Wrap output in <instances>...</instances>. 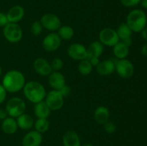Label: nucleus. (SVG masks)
<instances>
[{"instance_id": "nucleus-1", "label": "nucleus", "mask_w": 147, "mask_h": 146, "mask_svg": "<svg viewBox=\"0 0 147 146\" xmlns=\"http://www.w3.org/2000/svg\"><path fill=\"white\" fill-rule=\"evenodd\" d=\"M25 83V77L22 72L19 70H12L4 74L1 84L7 92L15 93L22 90Z\"/></svg>"}, {"instance_id": "nucleus-2", "label": "nucleus", "mask_w": 147, "mask_h": 146, "mask_svg": "<svg viewBox=\"0 0 147 146\" xmlns=\"http://www.w3.org/2000/svg\"><path fill=\"white\" fill-rule=\"evenodd\" d=\"M22 90L26 98L34 104L43 101L47 94L44 86L36 81H30L25 83Z\"/></svg>"}, {"instance_id": "nucleus-3", "label": "nucleus", "mask_w": 147, "mask_h": 146, "mask_svg": "<svg viewBox=\"0 0 147 146\" xmlns=\"http://www.w3.org/2000/svg\"><path fill=\"white\" fill-rule=\"evenodd\" d=\"M146 14L142 9L131 11L126 17V24L134 32H141L146 27Z\"/></svg>"}, {"instance_id": "nucleus-4", "label": "nucleus", "mask_w": 147, "mask_h": 146, "mask_svg": "<svg viewBox=\"0 0 147 146\" xmlns=\"http://www.w3.org/2000/svg\"><path fill=\"white\" fill-rule=\"evenodd\" d=\"M5 110L8 113L9 117L17 118L25 113L26 103L20 97H11L7 101Z\"/></svg>"}, {"instance_id": "nucleus-5", "label": "nucleus", "mask_w": 147, "mask_h": 146, "mask_svg": "<svg viewBox=\"0 0 147 146\" xmlns=\"http://www.w3.org/2000/svg\"><path fill=\"white\" fill-rule=\"evenodd\" d=\"M3 34L6 40L11 43L20 42L23 37V31L17 23H9L3 27Z\"/></svg>"}, {"instance_id": "nucleus-6", "label": "nucleus", "mask_w": 147, "mask_h": 146, "mask_svg": "<svg viewBox=\"0 0 147 146\" xmlns=\"http://www.w3.org/2000/svg\"><path fill=\"white\" fill-rule=\"evenodd\" d=\"M115 66V71H116L121 78H130L134 73V66L133 63L127 59L116 60Z\"/></svg>"}, {"instance_id": "nucleus-7", "label": "nucleus", "mask_w": 147, "mask_h": 146, "mask_svg": "<svg viewBox=\"0 0 147 146\" xmlns=\"http://www.w3.org/2000/svg\"><path fill=\"white\" fill-rule=\"evenodd\" d=\"M98 38L99 42L103 46L108 47H113L120 41L116 30L110 27L103 29L99 33Z\"/></svg>"}, {"instance_id": "nucleus-8", "label": "nucleus", "mask_w": 147, "mask_h": 146, "mask_svg": "<svg viewBox=\"0 0 147 146\" xmlns=\"http://www.w3.org/2000/svg\"><path fill=\"white\" fill-rule=\"evenodd\" d=\"M64 97L58 90H52L46 94L45 102L51 110H59L64 104Z\"/></svg>"}, {"instance_id": "nucleus-9", "label": "nucleus", "mask_w": 147, "mask_h": 146, "mask_svg": "<svg viewBox=\"0 0 147 146\" xmlns=\"http://www.w3.org/2000/svg\"><path fill=\"white\" fill-rule=\"evenodd\" d=\"M40 21L41 22L43 28L53 32L57 31L61 27L60 19L56 14L52 13H47L44 14L41 17Z\"/></svg>"}, {"instance_id": "nucleus-10", "label": "nucleus", "mask_w": 147, "mask_h": 146, "mask_svg": "<svg viewBox=\"0 0 147 146\" xmlns=\"http://www.w3.org/2000/svg\"><path fill=\"white\" fill-rule=\"evenodd\" d=\"M62 40L58 34L55 32H52L45 37L42 42L43 49L47 52H55L60 47Z\"/></svg>"}, {"instance_id": "nucleus-11", "label": "nucleus", "mask_w": 147, "mask_h": 146, "mask_svg": "<svg viewBox=\"0 0 147 146\" xmlns=\"http://www.w3.org/2000/svg\"><path fill=\"white\" fill-rule=\"evenodd\" d=\"M67 54L73 60L81 61L87 58V49L80 43H73L69 46Z\"/></svg>"}, {"instance_id": "nucleus-12", "label": "nucleus", "mask_w": 147, "mask_h": 146, "mask_svg": "<svg viewBox=\"0 0 147 146\" xmlns=\"http://www.w3.org/2000/svg\"><path fill=\"white\" fill-rule=\"evenodd\" d=\"M42 142V133L34 130L28 132L23 137L22 144V146H40Z\"/></svg>"}, {"instance_id": "nucleus-13", "label": "nucleus", "mask_w": 147, "mask_h": 146, "mask_svg": "<svg viewBox=\"0 0 147 146\" xmlns=\"http://www.w3.org/2000/svg\"><path fill=\"white\" fill-rule=\"evenodd\" d=\"M33 67L37 73L42 76H49L53 72L50 64L43 58H37L33 62Z\"/></svg>"}, {"instance_id": "nucleus-14", "label": "nucleus", "mask_w": 147, "mask_h": 146, "mask_svg": "<svg viewBox=\"0 0 147 146\" xmlns=\"http://www.w3.org/2000/svg\"><path fill=\"white\" fill-rule=\"evenodd\" d=\"M48 83L55 90H60L65 85V78L59 71H53L48 76Z\"/></svg>"}, {"instance_id": "nucleus-15", "label": "nucleus", "mask_w": 147, "mask_h": 146, "mask_svg": "<svg viewBox=\"0 0 147 146\" xmlns=\"http://www.w3.org/2000/svg\"><path fill=\"white\" fill-rule=\"evenodd\" d=\"M115 62H116L113 60H106L100 62L96 66V71L100 75H110L115 71Z\"/></svg>"}, {"instance_id": "nucleus-16", "label": "nucleus", "mask_w": 147, "mask_h": 146, "mask_svg": "<svg viewBox=\"0 0 147 146\" xmlns=\"http://www.w3.org/2000/svg\"><path fill=\"white\" fill-rule=\"evenodd\" d=\"M24 13V9L22 6L15 5L11 7L6 14L9 22L18 23L23 19Z\"/></svg>"}, {"instance_id": "nucleus-17", "label": "nucleus", "mask_w": 147, "mask_h": 146, "mask_svg": "<svg viewBox=\"0 0 147 146\" xmlns=\"http://www.w3.org/2000/svg\"><path fill=\"white\" fill-rule=\"evenodd\" d=\"M64 146H80V139L77 133L73 130L66 132L63 137Z\"/></svg>"}, {"instance_id": "nucleus-18", "label": "nucleus", "mask_w": 147, "mask_h": 146, "mask_svg": "<svg viewBox=\"0 0 147 146\" xmlns=\"http://www.w3.org/2000/svg\"><path fill=\"white\" fill-rule=\"evenodd\" d=\"M110 112L105 106H99L94 112V119L97 123L104 125L109 120Z\"/></svg>"}, {"instance_id": "nucleus-19", "label": "nucleus", "mask_w": 147, "mask_h": 146, "mask_svg": "<svg viewBox=\"0 0 147 146\" xmlns=\"http://www.w3.org/2000/svg\"><path fill=\"white\" fill-rule=\"evenodd\" d=\"M86 49H87V58L86 59H90L91 57L99 58L103 53L104 46L99 41H95L90 43Z\"/></svg>"}, {"instance_id": "nucleus-20", "label": "nucleus", "mask_w": 147, "mask_h": 146, "mask_svg": "<svg viewBox=\"0 0 147 146\" xmlns=\"http://www.w3.org/2000/svg\"><path fill=\"white\" fill-rule=\"evenodd\" d=\"M18 127L22 130H30L34 126V120L30 115L27 113H23L16 119Z\"/></svg>"}, {"instance_id": "nucleus-21", "label": "nucleus", "mask_w": 147, "mask_h": 146, "mask_svg": "<svg viewBox=\"0 0 147 146\" xmlns=\"http://www.w3.org/2000/svg\"><path fill=\"white\" fill-rule=\"evenodd\" d=\"M1 129L3 132L7 135H11L15 133L18 129L16 118L11 117H7L2 120Z\"/></svg>"}, {"instance_id": "nucleus-22", "label": "nucleus", "mask_w": 147, "mask_h": 146, "mask_svg": "<svg viewBox=\"0 0 147 146\" xmlns=\"http://www.w3.org/2000/svg\"><path fill=\"white\" fill-rule=\"evenodd\" d=\"M34 113L37 118H48L51 110L49 108L45 100L36 103L34 107Z\"/></svg>"}, {"instance_id": "nucleus-23", "label": "nucleus", "mask_w": 147, "mask_h": 146, "mask_svg": "<svg viewBox=\"0 0 147 146\" xmlns=\"http://www.w3.org/2000/svg\"><path fill=\"white\" fill-rule=\"evenodd\" d=\"M113 52L114 56L118 60L126 59L129 54V47L127 45L119 41L116 45L113 46Z\"/></svg>"}, {"instance_id": "nucleus-24", "label": "nucleus", "mask_w": 147, "mask_h": 146, "mask_svg": "<svg viewBox=\"0 0 147 146\" xmlns=\"http://www.w3.org/2000/svg\"><path fill=\"white\" fill-rule=\"evenodd\" d=\"M57 34L61 40H70L73 37L75 34L73 27L68 25L61 26L57 30Z\"/></svg>"}, {"instance_id": "nucleus-25", "label": "nucleus", "mask_w": 147, "mask_h": 146, "mask_svg": "<svg viewBox=\"0 0 147 146\" xmlns=\"http://www.w3.org/2000/svg\"><path fill=\"white\" fill-rule=\"evenodd\" d=\"M116 33H117L118 36L119 37V40H124L126 39H129L131 37L132 32L130 28L129 27V26L126 24V23H122L118 27L117 30H116Z\"/></svg>"}, {"instance_id": "nucleus-26", "label": "nucleus", "mask_w": 147, "mask_h": 146, "mask_svg": "<svg viewBox=\"0 0 147 146\" xmlns=\"http://www.w3.org/2000/svg\"><path fill=\"white\" fill-rule=\"evenodd\" d=\"M93 67V66L92 65L88 59H85V60L80 61L78 67V70L82 75L87 76L92 72Z\"/></svg>"}, {"instance_id": "nucleus-27", "label": "nucleus", "mask_w": 147, "mask_h": 146, "mask_svg": "<svg viewBox=\"0 0 147 146\" xmlns=\"http://www.w3.org/2000/svg\"><path fill=\"white\" fill-rule=\"evenodd\" d=\"M34 130L40 133H44L48 130L50 123L47 118H37L34 123Z\"/></svg>"}, {"instance_id": "nucleus-28", "label": "nucleus", "mask_w": 147, "mask_h": 146, "mask_svg": "<svg viewBox=\"0 0 147 146\" xmlns=\"http://www.w3.org/2000/svg\"><path fill=\"white\" fill-rule=\"evenodd\" d=\"M43 27L40 21H35L32 24L30 31L34 36H39L42 32Z\"/></svg>"}, {"instance_id": "nucleus-29", "label": "nucleus", "mask_w": 147, "mask_h": 146, "mask_svg": "<svg viewBox=\"0 0 147 146\" xmlns=\"http://www.w3.org/2000/svg\"><path fill=\"white\" fill-rule=\"evenodd\" d=\"M53 71H60L63 67V62L60 58H55L52 60L50 63Z\"/></svg>"}, {"instance_id": "nucleus-30", "label": "nucleus", "mask_w": 147, "mask_h": 146, "mask_svg": "<svg viewBox=\"0 0 147 146\" xmlns=\"http://www.w3.org/2000/svg\"><path fill=\"white\" fill-rule=\"evenodd\" d=\"M104 130L106 133L108 134H112V133H115L116 130V126L112 122L108 121L107 123H105L104 125Z\"/></svg>"}, {"instance_id": "nucleus-31", "label": "nucleus", "mask_w": 147, "mask_h": 146, "mask_svg": "<svg viewBox=\"0 0 147 146\" xmlns=\"http://www.w3.org/2000/svg\"><path fill=\"white\" fill-rule=\"evenodd\" d=\"M141 2V0H121L122 5L126 7H132L136 6Z\"/></svg>"}, {"instance_id": "nucleus-32", "label": "nucleus", "mask_w": 147, "mask_h": 146, "mask_svg": "<svg viewBox=\"0 0 147 146\" xmlns=\"http://www.w3.org/2000/svg\"><path fill=\"white\" fill-rule=\"evenodd\" d=\"M58 91L60 92V93L62 94V95H63L65 98V97H68V96L70 95V92H71V89H70V87H69L68 85L65 84V85L63 88H61L60 90H58Z\"/></svg>"}, {"instance_id": "nucleus-33", "label": "nucleus", "mask_w": 147, "mask_h": 146, "mask_svg": "<svg viewBox=\"0 0 147 146\" xmlns=\"http://www.w3.org/2000/svg\"><path fill=\"white\" fill-rule=\"evenodd\" d=\"M7 90H5L3 85L0 84V104L3 103L7 97Z\"/></svg>"}, {"instance_id": "nucleus-34", "label": "nucleus", "mask_w": 147, "mask_h": 146, "mask_svg": "<svg viewBox=\"0 0 147 146\" xmlns=\"http://www.w3.org/2000/svg\"><path fill=\"white\" fill-rule=\"evenodd\" d=\"M9 23L7 14L3 12H0V27H4Z\"/></svg>"}, {"instance_id": "nucleus-35", "label": "nucleus", "mask_w": 147, "mask_h": 146, "mask_svg": "<svg viewBox=\"0 0 147 146\" xmlns=\"http://www.w3.org/2000/svg\"><path fill=\"white\" fill-rule=\"evenodd\" d=\"M7 117H9V115L7 110L5 109H0V120H3Z\"/></svg>"}, {"instance_id": "nucleus-36", "label": "nucleus", "mask_w": 147, "mask_h": 146, "mask_svg": "<svg viewBox=\"0 0 147 146\" xmlns=\"http://www.w3.org/2000/svg\"><path fill=\"white\" fill-rule=\"evenodd\" d=\"M88 60L90 62V63H91V64L93 67H94V66L96 67V66L99 64V62H100L99 58H97V57H91V58L88 59Z\"/></svg>"}, {"instance_id": "nucleus-37", "label": "nucleus", "mask_w": 147, "mask_h": 146, "mask_svg": "<svg viewBox=\"0 0 147 146\" xmlns=\"http://www.w3.org/2000/svg\"><path fill=\"white\" fill-rule=\"evenodd\" d=\"M141 35H142V37L144 40L147 41V27H145V28L141 31Z\"/></svg>"}, {"instance_id": "nucleus-38", "label": "nucleus", "mask_w": 147, "mask_h": 146, "mask_svg": "<svg viewBox=\"0 0 147 146\" xmlns=\"http://www.w3.org/2000/svg\"><path fill=\"white\" fill-rule=\"evenodd\" d=\"M142 54L147 57V43L144 44L142 47Z\"/></svg>"}, {"instance_id": "nucleus-39", "label": "nucleus", "mask_w": 147, "mask_h": 146, "mask_svg": "<svg viewBox=\"0 0 147 146\" xmlns=\"http://www.w3.org/2000/svg\"><path fill=\"white\" fill-rule=\"evenodd\" d=\"M122 42L124 43L126 45H127L128 47H130V46H131L132 44V40H131V38H129V39H126V40H122Z\"/></svg>"}, {"instance_id": "nucleus-40", "label": "nucleus", "mask_w": 147, "mask_h": 146, "mask_svg": "<svg viewBox=\"0 0 147 146\" xmlns=\"http://www.w3.org/2000/svg\"><path fill=\"white\" fill-rule=\"evenodd\" d=\"M141 4H142V7L147 9V0H141Z\"/></svg>"}, {"instance_id": "nucleus-41", "label": "nucleus", "mask_w": 147, "mask_h": 146, "mask_svg": "<svg viewBox=\"0 0 147 146\" xmlns=\"http://www.w3.org/2000/svg\"><path fill=\"white\" fill-rule=\"evenodd\" d=\"M80 146H94L93 144L91 143H86V144L83 145H80Z\"/></svg>"}, {"instance_id": "nucleus-42", "label": "nucleus", "mask_w": 147, "mask_h": 146, "mask_svg": "<svg viewBox=\"0 0 147 146\" xmlns=\"http://www.w3.org/2000/svg\"><path fill=\"white\" fill-rule=\"evenodd\" d=\"M1 74H2V69H1V65H0V76L1 75Z\"/></svg>"}, {"instance_id": "nucleus-43", "label": "nucleus", "mask_w": 147, "mask_h": 146, "mask_svg": "<svg viewBox=\"0 0 147 146\" xmlns=\"http://www.w3.org/2000/svg\"><path fill=\"white\" fill-rule=\"evenodd\" d=\"M146 18H147V14H146Z\"/></svg>"}]
</instances>
